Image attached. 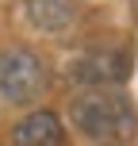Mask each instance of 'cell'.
Here are the masks:
<instances>
[{
	"instance_id": "3",
	"label": "cell",
	"mask_w": 138,
	"mask_h": 146,
	"mask_svg": "<svg viewBox=\"0 0 138 146\" xmlns=\"http://www.w3.org/2000/svg\"><path fill=\"white\" fill-rule=\"evenodd\" d=\"M12 146H61V123L54 111H31L12 131Z\"/></svg>"
},
{
	"instance_id": "1",
	"label": "cell",
	"mask_w": 138,
	"mask_h": 146,
	"mask_svg": "<svg viewBox=\"0 0 138 146\" xmlns=\"http://www.w3.org/2000/svg\"><path fill=\"white\" fill-rule=\"evenodd\" d=\"M69 115L77 131H85L96 142H131L138 131V111L123 92L104 85H88L81 96L69 100Z\"/></svg>"
},
{
	"instance_id": "4",
	"label": "cell",
	"mask_w": 138,
	"mask_h": 146,
	"mask_svg": "<svg viewBox=\"0 0 138 146\" xmlns=\"http://www.w3.org/2000/svg\"><path fill=\"white\" fill-rule=\"evenodd\" d=\"M127 73V58H115V54H88V58L73 62L69 77L81 81V85H108V81H123Z\"/></svg>"
},
{
	"instance_id": "2",
	"label": "cell",
	"mask_w": 138,
	"mask_h": 146,
	"mask_svg": "<svg viewBox=\"0 0 138 146\" xmlns=\"http://www.w3.org/2000/svg\"><path fill=\"white\" fill-rule=\"evenodd\" d=\"M46 88V69L23 46L0 50V96L12 104H31Z\"/></svg>"
},
{
	"instance_id": "5",
	"label": "cell",
	"mask_w": 138,
	"mask_h": 146,
	"mask_svg": "<svg viewBox=\"0 0 138 146\" xmlns=\"http://www.w3.org/2000/svg\"><path fill=\"white\" fill-rule=\"evenodd\" d=\"M77 15V0H27V19L38 31H65Z\"/></svg>"
}]
</instances>
